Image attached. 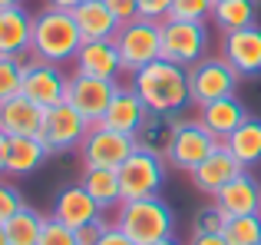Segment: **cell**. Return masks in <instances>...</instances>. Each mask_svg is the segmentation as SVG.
<instances>
[{"label": "cell", "instance_id": "obj_20", "mask_svg": "<svg viewBox=\"0 0 261 245\" xmlns=\"http://www.w3.org/2000/svg\"><path fill=\"white\" fill-rule=\"evenodd\" d=\"M195 119L202 122V126L208 129L218 142H225L245 119H248V110H245V103L238 96H225V100H215V103L198 106V116Z\"/></svg>", "mask_w": 261, "mask_h": 245}, {"label": "cell", "instance_id": "obj_28", "mask_svg": "<svg viewBox=\"0 0 261 245\" xmlns=\"http://www.w3.org/2000/svg\"><path fill=\"white\" fill-rule=\"evenodd\" d=\"M4 226H7V242H10V245H37L40 232H43V226H46V215L23 202V206L10 215Z\"/></svg>", "mask_w": 261, "mask_h": 245}, {"label": "cell", "instance_id": "obj_13", "mask_svg": "<svg viewBox=\"0 0 261 245\" xmlns=\"http://www.w3.org/2000/svg\"><path fill=\"white\" fill-rule=\"evenodd\" d=\"M222 57L242 80L261 77V27H245L235 33H222Z\"/></svg>", "mask_w": 261, "mask_h": 245}, {"label": "cell", "instance_id": "obj_34", "mask_svg": "<svg viewBox=\"0 0 261 245\" xmlns=\"http://www.w3.org/2000/svg\"><path fill=\"white\" fill-rule=\"evenodd\" d=\"M20 206H23V195H20V189L0 176V222H7Z\"/></svg>", "mask_w": 261, "mask_h": 245}, {"label": "cell", "instance_id": "obj_5", "mask_svg": "<svg viewBox=\"0 0 261 245\" xmlns=\"http://www.w3.org/2000/svg\"><path fill=\"white\" fill-rule=\"evenodd\" d=\"M116 46H119V60H122V73H139L142 66L155 63L162 57V27L155 20L136 17L129 23L119 27L116 33Z\"/></svg>", "mask_w": 261, "mask_h": 245}, {"label": "cell", "instance_id": "obj_22", "mask_svg": "<svg viewBox=\"0 0 261 245\" xmlns=\"http://www.w3.org/2000/svg\"><path fill=\"white\" fill-rule=\"evenodd\" d=\"M70 13H73V20H76L83 40H116V33H119V27H122L119 20H116V13L109 10L102 0H83V4Z\"/></svg>", "mask_w": 261, "mask_h": 245}, {"label": "cell", "instance_id": "obj_12", "mask_svg": "<svg viewBox=\"0 0 261 245\" xmlns=\"http://www.w3.org/2000/svg\"><path fill=\"white\" fill-rule=\"evenodd\" d=\"M66 83H70V77L60 70V63H43V60L27 63L23 60V90L20 93L37 106L53 110V106L66 103Z\"/></svg>", "mask_w": 261, "mask_h": 245}, {"label": "cell", "instance_id": "obj_32", "mask_svg": "<svg viewBox=\"0 0 261 245\" xmlns=\"http://www.w3.org/2000/svg\"><path fill=\"white\" fill-rule=\"evenodd\" d=\"M212 7H215V0H172V17L205 23L212 17Z\"/></svg>", "mask_w": 261, "mask_h": 245}, {"label": "cell", "instance_id": "obj_17", "mask_svg": "<svg viewBox=\"0 0 261 245\" xmlns=\"http://www.w3.org/2000/svg\"><path fill=\"white\" fill-rule=\"evenodd\" d=\"M149 106L142 103V96L133 90V83L129 86H119L113 96V103L106 106V113H102V126L116 129V133H126V136H136V129L142 126V119H146Z\"/></svg>", "mask_w": 261, "mask_h": 245}, {"label": "cell", "instance_id": "obj_43", "mask_svg": "<svg viewBox=\"0 0 261 245\" xmlns=\"http://www.w3.org/2000/svg\"><path fill=\"white\" fill-rule=\"evenodd\" d=\"M4 7H23V0H0V10Z\"/></svg>", "mask_w": 261, "mask_h": 245}, {"label": "cell", "instance_id": "obj_25", "mask_svg": "<svg viewBox=\"0 0 261 245\" xmlns=\"http://www.w3.org/2000/svg\"><path fill=\"white\" fill-rule=\"evenodd\" d=\"M80 182L86 186V192L99 202L102 212L122 206V189H119V173L116 169H96V166H83Z\"/></svg>", "mask_w": 261, "mask_h": 245}, {"label": "cell", "instance_id": "obj_23", "mask_svg": "<svg viewBox=\"0 0 261 245\" xmlns=\"http://www.w3.org/2000/svg\"><path fill=\"white\" fill-rule=\"evenodd\" d=\"M46 156H50V149H46V142L40 136H10L4 173L7 176H30L46 162Z\"/></svg>", "mask_w": 261, "mask_h": 245}, {"label": "cell", "instance_id": "obj_4", "mask_svg": "<svg viewBox=\"0 0 261 245\" xmlns=\"http://www.w3.org/2000/svg\"><path fill=\"white\" fill-rule=\"evenodd\" d=\"M166 169L169 159L162 153L136 146L133 156L122 162L116 173H119V189H122V202L133 199H149V195H159L162 182H166Z\"/></svg>", "mask_w": 261, "mask_h": 245}, {"label": "cell", "instance_id": "obj_6", "mask_svg": "<svg viewBox=\"0 0 261 245\" xmlns=\"http://www.w3.org/2000/svg\"><path fill=\"white\" fill-rule=\"evenodd\" d=\"M162 60L189 70L202 57H208V27L198 20H162Z\"/></svg>", "mask_w": 261, "mask_h": 245}, {"label": "cell", "instance_id": "obj_36", "mask_svg": "<svg viewBox=\"0 0 261 245\" xmlns=\"http://www.w3.org/2000/svg\"><path fill=\"white\" fill-rule=\"evenodd\" d=\"M102 4L116 13V20H119V23H129V20L139 17V0H102Z\"/></svg>", "mask_w": 261, "mask_h": 245}, {"label": "cell", "instance_id": "obj_21", "mask_svg": "<svg viewBox=\"0 0 261 245\" xmlns=\"http://www.w3.org/2000/svg\"><path fill=\"white\" fill-rule=\"evenodd\" d=\"M43 116H46L43 106H37L33 100H27L23 93H20V96L0 103V133H7V136H40Z\"/></svg>", "mask_w": 261, "mask_h": 245}, {"label": "cell", "instance_id": "obj_8", "mask_svg": "<svg viewBox=\"0 0 261 245\" xmlns=\"http://www.w3.org/2000/svg\"><path fill=\"white\" fill-rule=\"evenodd\" d=\"M136 149V136L116 133V129L93 122L86 133V139L80 142V159L83 166H96V169H119L122 162L133 156Z\"/></svg>", "mask_w": 261, "mask_h": 245}, {"label": "cell", "instance_id": "obj_18", "mask_svg": "<svg viewBox=\"0 0 261 245\" xmlns=\"http://www.w3.org/2000/svg\"><path fill=\"white\" fill-rule=\"evenodd\" d=\"M73 63H76L80 73H89V77H102V80L122 77V60L116 40H83Z\"/></svg>", "mask_w": 261, "mask_h": 245}, {"label": "cell", "instance_id": "obj_19", "mask_svg": "<svg viewBox=\"0 0 261 245\" xmlns=\"http://www.w3.org/2000/svg\"><path fill=\"white\" fill-rule=\"evenodd\" d=\"M33 40V13L23 7H4L0 10V57L23 60Z\"/></svg>", "mask_w": 261, "mask_h": 245}, {"label": "cell", "instance_id": "obj_24", "mask_svg": "<svg viewBox=\"0 0 261 245\" xmlns=\"http://www.w3.org/2000/svg\"><path fill=\"white\" fill-rule=\"evenodd\" d=\"M178 122H182L178 113H152V110H149L146 119H142V126L136 129V146L166 156V149H169V142H172Z\"/></svg>", "mask_w": 261, "mask_h": 245}, {"label": "cell", "instance_id": "obj_16", "mask_svg": "<svg viewBox=\"0 0 261 245\" xmlns=\"http://www.w3.org/2000/svg\"><path fill=\"white\" fill-rule=\"evenodd\" d=\"M212 199L218 202V209L228 219H235V215H255V212H261V182L245 169L231 182H225Z\"/></svg>", "mask_w": 261, "mask_h": 245}, {"label": "cell", "instance_id": "obj_14", "mask_svg": "<svg viewBox=\"0 0 261 245\" xmlns=\"http://www.w3.org/2000/svg\"><path fill=\"white\" fill-rule=\"evenodd\" d=\"M102 215L106 212H102L99 202L86 192L83 182H70V186H63L57 195H53L50 219L63 222V226H70V229H83V226H89V222L102 219Z\"/></svg>", "mask_w": 261, "mask_h": 245}, {"label": "cell", "instance_id": "obj_2", "mask_svg": "<svg viewBox=\"0 0 261 245\" xmlns=\"http://www.w3.org/2000/svg\"><path fill=\"white\" fill-rule=\"evenodd\" d=\"M80 46H83V33H80L70 10L43 7L40 13H33V40H30L33 60H43V63H73Z\"/></svg>", "mask_w": 261, "mask_h": 245}, {"label": "cell", "instance_id": "obj_3", "mask_svg": "<svg viewBox=\"0 0 261 245\" xmlns=\"http://www.w3.org/2000/svg\"><path fill=\"white\" fill-rule=\"evenodd\" d=\"M116 226L129 235L136 245H152L159 239L175 235V212L162 195H149V199H133L122 202L116 209Z\"/></svg>", "mask_w": 261, "mask_h": 245}, {"label": "cell", "instance_id": "obj_1", "mask_svg": "<svg viewBox=\"0 0 261 245\" xmlns=\"http://www.w3.org/2000/svg\"><path fill=\"white\" fill-rule=\"evenodd\" d=\"M133 90L142 96V103L152 113H182L192 103L189 93V70L169 60H155V63L142 66L133 73Z\"/></svg>", "mask_w": 261, "mask_h": 245}, {"label": "cell", "instance_id": "obj_11", "mask_svg": "<svg viewBox=\"0 0 261 245\" xmlns=\"http://www.w3.org/2000/svg\"><path fill=\"white\" fill-rule=\"evenodd\" d=\"M119 80H102V77H89V73H73L66 83V103L73 110H80V116H86L89 122H99L106 106L113 103Z\"/></svg>", "mask_w": 261, "mask_h": 245}, {"label": "cell", "instance_id": "obj_9", "mask_svg": "<svg viewBox=\"0 0 261 245\" xmlns=\"http://www.w3.org/2000/svg\"><path fill=\"white\" fill-rule=\"evenodd\" d=\"M86 116H80V110H73L70 103H60L53 110H46L43 116V129H40V139L46 142V149L53 153H70V149H80V142L86 139L89 133Z\"/></svg>", "mask_w": 261, "mask_h": 245}, {"label": "cell", "instance_id": "obj_38", "mask_svg": "<svg viewBox=\"0 0 261 245\" xmlns=\"http://www.w3.org/2000/svg\"><path fill=\"white\" fill-rule=\"evenodd\" d=\"M96 245H136V242L129 239V235L122 232V229L116 226V222H109V229L99 235V242H96Z\"/></svg>", "mask_w": 261, "mask_h": 245}, {"label": "cell", "instance_id": "obj_29", "mask_svg": "<svg viewBox=\"0 0 261 245\" xmlns=\"http://www.w3.org/2000/svg\"><path fill=\"white\" fill-rule=\"evenodd\" d=\"M222 235H225L228 245H258L261 242V212L228 219V226H225Z\"/></svg>", "mask_w": 261, "mask_h": 245}, {"label": "cell", "instance_id": "obj_42", "mask_svg": "<svg viewBox=\"0 0 261 245\" xmlns=\"http://www.w3.org/2000/svg\"><path fill=\"white\" fill-rule=\"evenodd\" d=\"M152 245H182V242H178L175 235H169V239H159V242H152Z\"/></svg>", "mask_w": 261, "mask_h": 245}, {"label": "cell", "instance_id": "obj_26", "mask_svg": "<svg viewBox=\"0 0 261 245\" xmlns=\"http://www.w3.org/2000/svg\"><path fill=\"white\" fill-rule=\"evenodd\" d=\"M225 146H228V153L238 159L242 169L261 166V119L248 116L228 139H225Z\"/></svg>", "mask_w": 261, "mask_h": 245}, {"label": "cell", "instance_id": "obj_10", "mask_svg": "<svg viewBox=\"0 0 261 245\" xmlns=\"http://www.w3.org/2000/svg\"><path fill=\"white\" fill-rule=\"evenodd\" d=\"M215 146H222V142H218L198 119H182L178 129H175V136H172V142H169V149H166V159H169L172 169L192 173Z\"/></svg>", "mask_w": 261, "mask_h": 245}, {"label": "cell", "instance_id": "obj_33", "mask_svg": "<svg viewBox=\"0 0 261 245\" xmlns=\"http://www.w3.org/2000/svg\"><path fill=\"white\" fill-rule=\"evenodd\" d=\"M37 245H76V229L63 226V222H57V219H46Z\"/></svg>", "mask_w": 261, "mask_h": 245}, {"label": "cell", "instance_id": "obj_30", "mask_svg": "<svg viewBox=\"0 0 261 245\" xmlns=\"http://www.w3.org/2000/svg\"><path fill=\"white\" fill-rule=\"evenodd\" d=\"M20 90H23V60L0 57V103L20 96Z\"/></svg>", "mask_w": 261, "mask_h": 245}, {"label": "cell", "instance_id": "obj_39", "mask_svg": "<svg viewBox=\"0 0 261 245\" xmlns=\"http://www.w3.org/2000/svg\"><path fill=\"white\" fill-rule=\"evenodd\" d=\"M189 245H228V242H225L222 232H215V235H192Z\"/></svg>", "mask_w": 261, "mask_h": 245}, {"label": "cell", "instance_id": "obj_46", "mask_svg": "<svg viewBox=\"0 0 261 245\" xmlns=\"http://www.w3.org/2000/svg\"><path fill=\"white\" fill-rule=\"evenodd\" d=\"M258 245H261V242H258Z\"/></svg>", "mask_w": 261, "mask_h": 245}, {"label": "cell", "instance_id": "obj_15", "mask_svg": "<svg viewBox=\"0 0 261 245\" xmlns=\"http://www.w3.org/2000/svg\"><path fill=\"white\" fill-rule=\"evenodd\" d=\"M238 173H245V169L238 166V159L228 153V146L222 142V146L212 149V153L205 156L189 176H192V186H195L202 195H215L218 189H222L225 182H231Z\"/></svg>", "mask_w": 261, "mask_h": 245}, {"label": "cell", "instance_id": "obj_40", "mask_svg": "<svg viewBox=\"0 0 261 245\" xmlns=\"http://www.w3.org/2000/svg\"><path fill=\"white\" fill-rule=\"evenodd\" d=\"M80 4L83 0H50V7H57V10H76Z\"/></svg>", "mask_w": 261, "mask_h": 245}, {"label": "cell", "instance_id": "obj_44", "mask_svg": "<svg viewBox=\"0 0 261 245\" xmlns=\"http://www.w3.org/2000/svg\"><path fill=\"white\" fill-rule=\"evenodd\" d=\"M0 245H10V242H7V226H4V222H0Z\"/></svg>", "mask_w": 261, "mask_h": 245}, {"label": "cell", "instance_id": "obj_7", "mask_svg": "<svg viewBox=\"0 0 261 245\" xmlns=\"http://www.w3.org/2000/svg\"><path fill=\"white\" fill-rule=\"evenodd\" d=\"M238 73L228 66L225 57H202L198 63L189 66V93H192V103L205 106V103H215V100L225 96H235L238 90Z\"/></svg>", "mask_w": 261, "mask_h": 245}, {"label": "cell", "instance_id": "obj_35", "mask_svg": "<svg viewBox=\"0 0 261 245\" xmlns=\"http://www.w3.org/2000/svg\"><path fill=\"white\" fill-rule=\"evenodd\" d=\"M139 17L162 23L172 17V0H139Z\"/></svg>", "mask_w": 261, "mask_h": 245}, {"label": "cell", "instance_id": "obj_27", "mask_svg": "<svg viewBox=\"0 0 261 245\" xmlns=\"http://www.w3.org/2000/svg\"><path fill=\"white\" fill-rule=\"evenodd\" d=\"M212 20L222 33H235L245 27H255L258 20V0H215Z\"/></svg>", "mask_w": 261, "mask_h": 245}, {"label": "cell", "instance_id": "obj_45", "mask_svg": "<svg viewBox=\"0 0 261 245\" xmlns=\"http://www.w3.org/2000/svg\"><path fill=\"white\" fill-rule=\"evenodd\" d=\"M258 4H261V0H258Z\"/></svg>", "mask_w": 261, "mask_h": 245}, {"label": "cell", "instance_id": "obj_31", "mask_svg": "<svg viewBox=\"0 0 261 245\" xmlns=\"http://www.w3.org/2000/svg\"><path fill=\"white\" fill-rule=\"evenodd\" d=\"M228 226V215L218 209V202L212 199L208 206H202L195 212V222H192V235H215V232H225Z\"/></svg>", "mask_w": 261, "mask_h": 245}, {"label": "cell", "instance_id": "obj_41", "mask_svg": "<svg viewBox=\"0 0 261 245\" xmlns=\"http://www.w3.org/2000/svg\"><path fill=\"white\" fill-rule=\"evenodd\" d=\"M7 142H10V136L0 133V176H4V166H7Z\"/></svg>", "mask_w": 261, "mask_h": 245}, {"label": "cell", "instance_id": "obj_37", "mask_svg": "<svg viewBox=\"0 0 261 245\" xmlns=\"http://www.w3.org/2000/svg\"><path fill=\"white\" fill-rule=\"evenodd\" d=\"M106 229H109L106 215H102V219H96V222H89V226H83V229H76V245H96Z\"/></svg>", "mask_w": 261, "mask_h": 245}]
</instances>
